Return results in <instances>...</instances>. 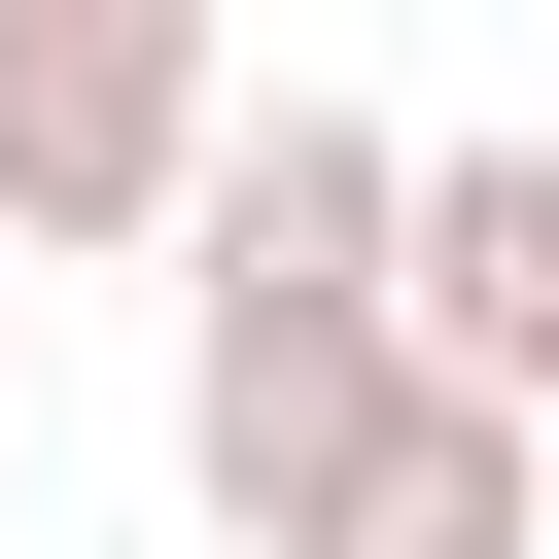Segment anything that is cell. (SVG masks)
<instances>
[{
  "label": "cell",
  "mask_w": 559,
  "mask_h": 559,
  "mask_svg": "<svg viewBox=\"0 0 559 559\" xmlns=\"http://www.w3.org/2000/svg\"><path fill=\"white\" fill-rule=\"evenodd\" d=\"M419 384H454L419 349V140L384 105H245L210 245H175V489H210V559H314Z\"/></svg>",
  "instance_id": "6da1fadb"
},
{
  "label": "cell",
  "mask_w": 559,
  "mask_h": 559,
  "mask_svg": "<svg viewBox=\"0 0 559 559\" xmlns=\"http://www.w3.org/2000/svg\"><path fill=\"white\" fill-rule=\"evenodd\" d=\"M210 0H0V280H105V245H210Z\"/></svg>",
  "instance_id": "7a4b0ae2"
},
{
  "label": "cell",
  "mask_w": 559,
  "mask_h": 559,
  "mask_svg": "<svg viewBox=\"0 0 559 559\" xmlns=\"http://www.w3.org/2000/svg\"><path fill=\"white\" fill-rule=\"evenodd\" d=\"M419 349L559 419V140H419Z\"/></svg>",
  "instance_id": "3957f363"
},
{
  "label": "cell",
  "mask_w": 559,
  "mask_h": 559,
  "mask_svg": "<svg viewBox=\"0 0 559 559\" xmlns=\"http://www.w3.org/2000/svg\"><path fill=\"white\" fill-rule=\"evenodd\" d=\"M314 559H559V419H524V384H419V419L349 454Z\"/></svg>",
  "instance_id": "277c9868"
},
{
  "label": "cell",
  "mask_w": 559,
  "mask_h": 559,
  "mask_svg": "<svg viewBox=\"0 0 559 559\" xmlns=\"http://www.w3.org/2000/svg\"><path fill=\"white\" fill-rule=\"evenodd\" d=\"M0 454H35V280H0Z\"/></svg>",
  "instance_id": "5b68a950"
}]
</instances>
